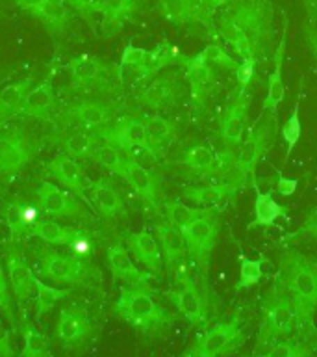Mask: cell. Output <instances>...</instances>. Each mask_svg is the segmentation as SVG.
<instances>
[{"mask_svg":"<svg viewBox=\"0 0 317 357\" xmlns=\"http://www.w3.org/2000/svg\"><path fill=\"white\" fill-rule=\"evenodd\" d=\"M217 30L241 60L266 61L275 52V6L271 0H228Z\"/></svg>","mask_w":317,"mask_h":357,"instance_id":"obj_1","label":"cell"},{"mask_svg":"<svg viewBox=\"0 0 317 357\" xmlns=\"http://www.w3.org/2000/svg\"><path fill=\"white\" fill-rule=\"evenodd\" d=\"M278 284L291 298L299 314V331H314L317 309V261L295 250H284L278 257Z\"/></svg>","mask_w":317,"mask_h":357,"instance_id":"obj_2","label":"cell"},{"mask_svg":"<svg viewBox=\"0 0 317 357\" xmlns=\"http://www.w3.org/2000/svg\"><path fill=\"white\" fill-rule=\"evenodd\" d=\"M297 329H299V314L293 301L286 292H282L280 284H273L261 301V324L256 351L266 346L271 348L280 339H289Z\"/></svg>","mask_w":317,"mask_h":357,"instance_id":"obj_3","label":"cell"},{"mask_svg":"<svg viewBox=\"0 0 317 357\" xmlns=\"http://www.w3.org/2000/svg\"><path fill=\"white\" fill-rule=\"evenodd\" d=\"M115 312L145 335L154 333L169 322L165 309L156 303L154 296L145 287H122L115 301Z\"/></svg>","mask_w":317,"mask_h":357,"instance_id":"obj_4","label":"cell"},{"mask_svg":"<svg viewBox=\"0 0 317 357\" xmlns=\"http://www.w3.org/2000/svg\"><path fill=\"white\" fill-rule=\"evenodd\" d=\"M182 233L186 244H188L189 259L193 261L195 266L199 268L200 275L206 278L208 266H210L211 251L217 244L219 216L213 212V208H208L202 216H199L191 225L184 229Z\"/></svg>","mask_w":317,"mask_h":357,"instance_id":"obj_5","label":"cell"},{"mask_svg":"<svg viewBox=\"0 0 317 357\" xmlns=\"http://www.w3.org/2000/svg\"><path fill=\"white\" fill-rule=\"evenodd\" d=\"M273 119V117H271ZM271 119H261L256 125L247 138L241 142L238 155H236V167H238L239 175L243 178L252 177L254 178V172L258 162L261 160V156L267 151V147L271 145L275 139V125Z\"/></svg>","mask_w":317,"mask_h":357,"instance_id":"obj_6","label":"cell"},{"mask_svg":"<svg viewBox=\"0 0 317 357\" xmlns=\"http://www.w3.org/2000/svg\"><path fill=\"white\" fill-rule=\"evenodd\" d=\"M38 205L43 214L50 218H71V220H78V218H86V206L76 194H72L71 190L65 192L61 190L58 184L50 183V181H43L39 184L38 192Z\"/></svg>","mask_w":317,"mask_h":357,"instance_id":"obj_7","label":"cell"},{"mask_svg":"<svg viewBox=\"0 0 317 357\" xmlns=\"http://www.w3.org/2000/svg\"><path fill=\"white\" fill-rule=\"evenodd\" d=\"M243 331V318L234 317L227 322L216 324L213 328L200 335L189 350L184 351V356H197V357H216L219 354L230 348L232 342L239 339V335Z\"/></svg>","mask_w":317,"mask_h":357,"instance_id":"obj_8","label":"cell"},{"mask_svg":"<svg viewBox=\"0 0 317 357\" xmlns=\"http://www.w3.org/2000/svg\"><path fill=\"white\" fill-rule=\"evenodd\" d=\"M38 149L22 128L0 130V173H13L33 160Z\"/></svg>","mask_w":317,"mask_h":357,"instance_id":"obj_9","label":"cell"},{"mask_svg":"<svg viewBox=\"0 0 317 357\" xmlns=\"http://www.w3.org/2000/svg\"><path fill=\"white\" fill-rule=\"evenodd\" d=\"M117 177H121L124 183L130 186V188L138 194V197L147 203V205L158 206L160 203V181L156 177L154 173L147 169L143 164H139L138 160H133L132 156H128L124 153V158H122L121 166L115 173Z\"/></svg>","mask_w":317,"mask_h":357,"instance_id":"obj_10","label":"cell"},{"mask_svg":"<svg viewBox=\"0 0 317 357\" xmlns=\"http://www.w3.org/2000/svg\"><path fill=\"white\" fill-rule=\"evenodd\" d=\"M100 134L106 142H110L121 151H124L127 155H132L133 151L143 149V147H152L149 144L145 121L138 119V117H121L113 125H106L104 128H100Z\"/></svg>","mask_w":317,"mask_h":357,"instance_id":"obj_11","label":"cell"},{"mask_svg":"<svg viewBox=\"0 0 317 357\" xmlns=\"http://www.w3.org/2000/svg\"><path fill=\"white\" fill-rule=\"evenodd\" d=\"M93 333V324L88 314V309L82 305H72L61 309L56 322V337L65 348L83 344Z\"/></svg>","mask_w":317,"mask_h":357,"instance_id":"obj_12","label":"cell"},{"mask_svg":"<svg viewBox=\"0 0 317 357\" xmlns=\"http://www.w3.org/2000/svg\"><path fill=\"white\" fill-rule=\"evenodd\" d=\"M39 270L54 283H78L83 275V264L72 255H61L50 248H41L38 253Z\"/></svg>","mask_w":317,"mask_h":357,"instance_id":"obj_13","label":"cell"},{"mask_svg":"<svg viewBox=\"0 0 317 357\" xmlns=\"http://www.w3.org/2000/svg\"><path fill=\"white\" fill-rule=\"evenodd\" d=\"M44 172L49 173L50 177L58 178V183L61 186H65L67 190H71L72 194H76L80 199H83L86 203H89L88 199V190L91 181L88 178L83 167L78 164V160L74 156L67 155H56L50 162H47V167Z\"/></svg>","mask_w":317,"mask_h":357,"instance_id":"obj_14","label":"cell"},{"mask_svg":"<svg viewBox=\"0 0 317 357\" xmlns=\"http://www.w3.org/2000/svg\"><path fill=\"white\" fill-rule=\"evenodd\" d=\"M249 110L250 95L247 93V88H239L238 97L225 110L221 117V125H219V134H221L222 142L228 149L243 142V134L247 130V123H249Z\"/></svg>","mask_w":317,"mask_h":357,"instance_id":"obj_15","label":"cell"},{"mask_svg":"<svg viewBox=\"0 0 317 357\" xmlns=\"http://www.w3.org/2000/svg\"><path fill=\"white\" fill-rule=\"evenodd\" d=\"M71 77V88L78 91H91L99 88L108 78V67L100 58L91 54H82L72 58L67 66Z\"/></svg>","mask_w":317,"mask_h":357,"instance_id":"obj_16","label":"cell"},{"mask_svg":"<svg viewBox=\"0 0 317 357\" xmlns=\"http://www.w3.org/2000/svg\"><path fill=\"white\" fill-rule=\"evenodd\" d=\"M288 21L284 22L282 36L278 41L277 49L273 52V71L267 80V95L263 99V112H269L273 121L277 123L278 119V106L284 100V80H282V66L286 58V47H288Z\"/></svg>","mask_w":317,"mask_h":357,"instance_id":"obj_17","label":"cell"},{"mask_svg":"<svg viewBox=\"0 0 317 357\" xmlns=\"http://www.w3.org/2000/svg\"><path fill=\"white\" fill-rule=\"evenodd\" d=\"M106 261H108L110 272L115 281L119 279V281H124L128 287H145V289H149V281L152 275L149 272L139 270L133 264L130 251L122 244H111L108 248V253H106Z\"/></svg>","mask_w":317,"mask_h":357,"instance_id":"obj_18","label":"cell"},{"mask_svg":"<svg viewBox=\"0 0 317 357\" xmlns=\"http://www.w3.org/2000/svg\"><path fill=\"white\" fill-rule=\"evenodd\" d=\"M39 205H33L30 201L13 199L6 206V225L10 229L11 242H19L30 236L33 225L41 220L39 218Z\"/></svg>","mask_w":317,"mask_h":357,"instance_id":"obj_19","label":"cell"},{"mask_svg":"<svg viewBox=\"0 0 317 357\" xmlns=\"http://www.w3.org/2000/svg\"><path fill=\"white\" fill-rule=\"evenodd\" d=\"M88 199L89 205L93 206L95 211L99 212L102 218H106V220H115V218L122 216L127 212V206H124L121 194L106 178L91 181L88 190Z\"/></svg>","mask_w":317,"mask_h":357,"instance_id":"obj_20","label":"cell"},{"mask_svg":"<svg viewBox=\"0 0 317 357\" xmlns=\"http://www.w3.org/2000/svg\"><path fill=\"white\" fill-rule=\"evenodd\" d=\"M6 268H8V279H10L11 292L15 294L19 301H28L35 296V283L38 278L33 275V270L30 268L24 257L19 255L15 250L8 251L6 257Z\"/></svg>","mask_w":317,"mask_h":357,"instance_id":"obj_21","label":"cell"},{"mask_svg":"<svg viewBox=\"0 0 317 357\" xmlns=\"http://www.w3.org/2000/svg\"><path fill=\"white\" fill-rule=\"evenodd\" d=\"M172 301L177 305L178 312L182 314L184 320L189 326H200L204 324L206 312H204V298L200 294L197 281L189 278L182 284H178L177 292H172Z\"/></svg>","mask_w":317,"mask_h":357,"instance_id":"obj_22","label":"cell"},{"mask_svg":"<svg viewBox=\"0 0 317 357\" xmlns=\"http://www.w3.org/2000/svg\"><path fill=\"white\" fill-rule=\"evenodd\" d=\"M56 108V91L52 77H47L38 86H32L22 102L21 116L33 117L39 121H50Z\"/></svg>","mask_w":317,"mask_h":357,"instance_id":"obj_23","label":"cell"},{"mask_svg":"<svg viewBox=\"0 0 317 357\" xmlns=\"http://www.w3.org/2000/svg\"><path fill=\"white\" fill-rule=\"evenodd\" d=\"M127 245L128 251L132 253L133 259L145 266L149 272L160 273L163 261H161V248L160 242L147 231H139V233L127 234Z\"/></svg>","mask_w":317,"mask_h":357,"instance_id":"obj_24","label":"cell"},{"mask_svg":"<svg viewBox=\"0 0 317 357\" xmlns=\"http://www.w3.org/2000/svg\"><path fill=\"white\" fill-rule=\"evenodd\" d=\"M30 236H35L41 242L49 245H72L78 240L86 238L89 236L88 231H83V229L72 227V225H61V223L54 222V220H39L33 229L30 231ZM28 236V238H30Z\"/></svg>","mask_w":317,"mask_h":357,"instance_id":"obj_25","label":"cell"},{"mask_svg":"<svg viewBox=\"0 0 317 357\" xmlns=\"http://www.w3.org/2000/svg\"><path fill=\"white\" fill-rule=\"evenodd\" d=\"M67 116L89 130H100L111 121L110 106L100 100H76L67 108Z\"/></svg>","mask_w":317,"mask_h":357,"instance_id":"obj_26","label":"cell"},{"mask_svg":"<svg viewBox=\"0 0 317 357\" xmlns=\"http://www.w3.org/2000/svg\"><path fill=\"white\" fill-rule=\"evenodd\" d=\"M33 86V78H22L17 82H11L0 89V127L13 119V117L21 116L22 102L24 97Z\"/></svg>","mask_w":317,"mask_h":357,"instance_id":"obj_27","label":"cell"},{"mask_svg":"<svg viewBox=\"0 0 317 357\" xmlns=\"http://www.w3.org/2000/svg\"><path fill=\"white\" fill-rule=\"evenodd\" d=\"M178 95V84L174 77H158L147 84L139 93V102L147 108H163L174 102Z\"/></svg>","mask_w":317,"mask_h":357,"instance_id":"obj_28","label":"cell"},{"mask_svg":"<svg viewBox=\"0 0 317 357\" xmlns=\"http://www.w3.org/2000/svg\"><path fill=\"white\" fill-rule=\"evenodd\" d=\"M71 6L67 0H43L38 8L30 11V15L41 21L49 28L50 33H61L71 21Z\"/></svg>","mask_w":317,"mask_h":357,"instance_id":"obj_29","label":"cell"},{"mask_svg":"<svg viewBox=\"0 0 317 357\" xmlns=\"http://www.w3.org/2000/svg\"><path fill=\"white\" fill-rule=\"evenodd\" d=\"M241 184H243L241 181L208 184V186H199V188H188L184 192V195L193 201L195 205L204 206V208H213L221 201L228 199L230 195L236 194Z\"/></svg>","mask_w":317,"mask_h":357,"instance_id":"obj_30","label":"cell"},{"mask_svg":"<svg viewBox=\"0 0 317 357\" xmlns=\"http://www.w3.org/2000/svg\"><path fill=\"white\" fill-rule=\"evenodd\" d=\"M100 139H102V136H100L99 130L82 128V130L67 134L61 145H63L67 155L74 156L76 160H93L95 151L99 147Z\"/></svg>","mask_w":317,"mask_h":357,"instance_id":"obj_31","label":"cell"},{"mask_svg":"<svg viewBox=\"0 0 317 357\" xmlns=\"http://www.w3.org/2000/svg\"><path fill=\"white\" fill-rule=\"evenodd\" d=\"M156 238L160 240V248L163 257H165V264L177 261V259H182V257H189L184 233L178 227H174L171 222L160 223L156 227Z\"/></svg>","mask_w":317,"mask_h":357,"instance_id":"obj_32","label":"cell"},{"mask_svg":"<svg viewBox=\"0 0 317 357\" xmlns=\"http://www.w3.org/2000/svg\"><path fill=\"white\" fill-rule=\"evenodd\" d=\"M278 218H288L286 206L278 205L273 197V190L269 192H256L254 199V220L249 229L254 227H271Z\"/></svg>","mask_w":317,"mask_h":357,"instance_id":"obj_33","label":"cell"},{"mask_svg":"<svg viewBox=\"0 0 317 357\" xmlns=\"http://www.w3.org/2000/svg\"><path fill=\"white\" fill-rule=\"evenodd\" d=\"M216 158L217 155L206 145H193L182 155V166L188 167L199 177H211L216 175Z\"/></svg>","mask_w":317,"mask_h":357,"instance_id":"obj_34","label":"cell"},{"mask_svg":"<svg viewBox=\"0 0 317 357\" xmlns=\"http://www.w3.org/2000/svg\"><path fill=\"white\" fill-rule=\"evenodd\" d=\"M184 69H186V77H188L189 84H191V88L195 89V93L197 91H204L208 86L213 84L216 80V73H213V66H211L210 61L206 60L202 52H199L193 58H186L182 61Z\"/></svg>","mask_w":317,"mask_h":357,"instance_id":"obj_35","label":"cell"},{"mask_svg":"<svg viewBox=\"0 0 317 357\" xmlns=\"http://www.w3.org/2000/svg\"><path fill=\"white\" fill-rule=\"evenodd\" d=\"M186 56L178 54V50L169 43H160L154 50H149L147 52V60H145L143 66V80L154 77L163 69V67L171 66L174 61H184Z\"/></svg>","mask_w":317,"mask_h":357,"instance_id":"obj_36","label":"cell"},{"mask_svg":"<svg viewBox=\"0 0 317 357\" xmlns=\"http://www.w3.org/2000/svg\"><path fill=\"white\" fill-rule=\"evenodd\" d=\"M145 121V128H147V136H149V144L152 145V149L158 153V151L167 145L174 138V123L165 119L163 116H147L143 119Z\"/></svg>","mask_w":317,"mask_h":357,"instance_id":"obj_37","label":"cell"},{"mask_svg":"<svg viewBox=\"0 0 317 357\" xmlns=\"http://www.w3.org/2000/svg\"><path fill=\"white\" fill-rule=\"evenodd\" d=\"M69 296V290L65 289H56V287H50V284L39 281L35 283V318L41 320L44 314H49L52 309H54L60 301H63Z\"/></svg>","mask_w":317,"mask_h":357,"instance_id":"obj_38","label":"cell"},{"mask_svg":"<svg viewBox=\"0 0 317 357\" xmlns=\"http://www.w3.org/2000/svg\"><path fill=\"white\" fill-rule=\"evenodd\" d=\"M138 8L139 0H106L102 15L108 26L121 28L138 11Z\"/></svg>","mask_w":317,"mask_h":357,"instance_id":"obj_39","label":"cell"},{"mask_svg":"<svg viewBox=\"0 0 317 357\" xmlns=\"http://www.w3.org/2000/svg\"><path fill=\"white\" fill-rule=\"evenodd\" d=\"M302 89H304V77L300 78V89L299 95H297V100H295L293 112L282 127V138L288 145V151H286V160L291 155V151L295 149V145L299 144L300 134H302V123H300V100H302Z\"/></svg>","mask_w":317,"mask_h":357,"instance_id":"obj_40","label":"cell"},{"mask_svg":"<svg viewBox=\"0 0 317 357\" xmlns=\"http://www.w3.org/2000/svg\"><path fill=\"white\" fill-rule=\"evenodd\" d=\"M21 357H47L50 356V340L35 326L28 324L24 329V342L22 350L19 351Z\"/></svg>","mask_w":317,"mask_h":357,"instance_id":"obj_41","label":"cell"},{"mask_svg":"<svg viewBox=\"0 0 317 357\" xmlns=\"http://www.w3.org/2000/svg\"><path fill=\"white\" fill-rule=\"evenodd\" d=\"M208 208L204 206H200V208H191V206L184 205L182 201H167L165 203V212L167 218H169V222L178 227L180 231L191 225V223L197 220L199 216H202Z\"/></svg>","mask_w":317,"mask_h":357,"instance_id":"obj_42","label":"cell"},{"mask_svg":"<svg viewBox=\"0 0 317 357\" xmlns=\"http://www.w3.org/2000/svg\"><path fill=\"white\" fill-rule=\"evenodd\" d=\"M263 278V266L261 261H254L249 257H239V281L236 289H250L254 284L260 283V279Z\"/></svg>","mask_w":317,"mask_h":357,"instance_id":"obj_43","label":"cell"},{"mask_svg":"<svg viewBox=\"0 0 317 357\" xmlns=\"http://www.w3.org/2000/svg\"><path fill=\"white\" fill-rule=\"evenodd\" d=\"M147 49H141V47H136V45H127L124 50H122L121 56V71L128 69L136 75L139 82L143 80V66L145 60H147Z\"/></svg>","mask_w":317,"mask_h":357,"instance_id":"obj_44","label":"cell"},{"mask_svg":"<svg viewBox=\"0 0 317 357\" xmlns=\"http://www.w3.org/2000/svg\"><path fill=\"white\" fill-rule=\"evenodd\" d=\"M160 6L163 15L174 24H188L195 21L188 0H160Z\"/></svg>","mask_w":317,"mask_h":357,"instance_id":"obj_45","label":"cell"},{"mask_svg":"<svg viewBox=\"0 0 317 357\" xmlns=\"http://www.w3.org/2000/svg\"><path fill=\"white\" fill-rule=\"evenodd\" d=\"M0 312L10 320L11 326H15V312H13V296H11L10 279L6 275L2 262H0Z\"/></svg>","mask_w":317,"mask_h":357,"instance_id":"obj_46","label":"cell"},{"mask_svg":"<svg viewBox=\"0 0 317 357\" xmlns=\"http://www.w3.org/2000/svg\"><path fill=\"white\" fill-rule=\"evenodd\" d=\"M267 356H278V357H299L311 354L310 348H306L304 342H297V340H278L266 351Z\"/></svg>","mask_w":317,"mask_h":357,"instance_id":"obj_47","label":"cell"},{"mask_svg":"<svg viewBox=\"0 0 317 357\" xmlns=\"http://www.w3.org/2000/svg\"><path fill=\"white\" fill-rule=\"evenodd\" d=\"M202 56L210 61L211 66H221L222 69H228V71H236L239 66L238 61L232 60L219 45H208V47L202 50Z\"/></svg>","mask_w":317,"mask_h":357,"instance_id":"obj_48","label":"cell"},{"mask_svg":"<svg viewBox=\"0 0 317 357\" xmlns=\"http://www.w3.org/2000/svg\"><path fill=\"white\" fill-rule=\"evenodd\" d=\"M256 66H258V61L256 60H243L241 63H239L238 69L234 71V75H236V80H238V84H239V88L241 89L249 88L250 80H252L256 75Z\"/></svg>","mask_w":317,"mask_h":357,"instance_id":"obj_49","label":"cell"},{"mask_svg":"<svg viewBox=\"0 0 317 357\" xmlns=\"http://www.w3.org/2000/svg\"><path fill=\"white\" fill-rule=\"evenodd\" d=\"M67 4L71 6L72 10L83 13V15H91V13H102L104 11L106 0H67Z\"/></svg>","mask_w":317,"mask_h":357,"instance_id":"obj_50","label":"cell"},{"mask_svg":"<svg viewBox=\"0 0 317 357\" xmlns=\"http://www.w3.org/2000/svg\"><path fill=\"white\" fill-rule=\"evenodd\" d=\"M295 236H308L311 240H317V211L311 214L308 220L304 222V225L295 231V233H289L286 238H295Z\"/></svg>","mask_w":317,"mask_h":357,"instance_id":"obj_51","label":"cell"},{"mask_svg":"<svg viewBox=\"0 0 317 357\" xmlns=\"http://www.w3.org/2000/svg\"><path fill=\"white\" fill-rule=\"evenodd\" d=\"M277 192L280 195H284V197H289V195H293L295 194V190H297V186H299V181L297 178H289L286 177V175H282V173L278 172L277 169Z\"/></svg>","mask_w":317,"mask_h":357,"instance_id":"obj_52","label":"cell"},{"mask_svg":"<svg viewBox=\"0 0 317 357\" xmlns=\"http://www.w3.org/2000/svg\"><path fill=\"white\" fill-rule=\"evenodd\" d=\"M15 356V348L11 344V335L4 326V320L0 317V357Z\"/></svg>","mask_w":317,"mask_h":357,"instance_id":"obj_53","label":"cell"},{"mask_svg":"<svg viewBox=\"0 0 317 357\" xmlns=\"http://www.w3.org/2000/svg\"><path fill=\"white\" fill-rule=\"evenodd\" d=\"M13 2H15V4L19 6L21 10H24V11H28V13H30V11H32L33 8H38V6L41 4L43 0H13Z\"/></svg>","mask_w":317,"mask_h":357,"instance_id":"obj_54","label":"cell"},{"mask_svg":"<svg viewBox=\"0 0 317 357\" xmlns=\"http://www.w3.org/2000/svg\"><path fill=\"white\" fill-rule=\"evenodd\" d=\"M228 0H208V8H210V11H216L219 10V8H222V6H227Z\"/></svg>","mask_w":317,"mask_h":357,"instance_id":"obj_55","label":"cell"},{"mask_svg":"<svg viewBox=\"0 0 317 357\" xmlns=\"http://www.w3.org/2000/svg\"><path fill=\"white\" fill-rule=\"evenodd\" d=\"M308 43H310L311 50H314V54L317 56V38H316V36H311V33H308Z\"/></svg>","mask_w":317,"mask_h":357,"instance_id":"obj_56","label":"cell"},{"mask_svg":"<svg viewBox=\"0 0 317 357\" xmlns=\"http://www.w3.org/2000/svg\"><path fill=\"white\" fill-rule=\"evenodd\" d=\"M308 4H317V0H308Z\"/></svg>","mask_w":317,"mask_h":357,"instance_id":"obj_57","label":"cell"},{"mask_svg":"<svg viewBox=\"0 0 317 357\" xmlns=\"http://www.w3.org/2000/svg\"><path fill=\"white\" fill-rule=\"evenodd\" d=\"M0 82H2V80H0Z\"/></svg>","mask_w":317,"mask_h":357,"instance_id":"obj_58","label":"cell"}]
</instances>
